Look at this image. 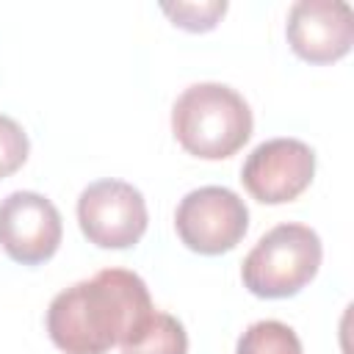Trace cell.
<instances>
[{"instance_id":"1","label":"cell","mask_w":354,"mask_h":354,"mask_svg":"<svg viewBox=\"0 0 354 354\" xmlns=\"http://www.w3.org/2000/svg\"><path fill=\"white\" fill-rule=\"evenodd\" d=\"M147 282L127 268H105L61 290L47 307L50 340L64 354H105L152 313Z\"/></svg>"},{"instance_id":"2","label":"cell","mask_w":354,"mask_h":354,"mask_svg":"<svg viewBox=\"0 0 354 354\" xmlns=\"http://www.w3.org/2000/svg\"><path fill=\"white\" fill-rule=\"evenodd\" d=\"M249 102L224 83H194L171 108V130L180 147L205 160L235 155L252 136Z\"/></svg>"},{"instance_id":"3","label":"cell","mask_w":354,"mask_h":354,"mask_svg":"<svg viewBox=\"0 0 354 354\" xmlns=\"http://www.w3.org/2000/svg\"><path fill=\"white\" fill-rule=\"evenodd\" d=\"M321 238L307 224L285 221L268 230L241 266L243 285L260 299L296 296L321 266Z\"/></svg>"},{"instance_id":"4","label":"cell","mask_w":354,"mask_h":354,"mask_svg":"<svg viewBox=\"0 0 354 354\" xmlns=\"http://www.w3.org/2000/svg\"><path fill=\"white\" fill-rule=\"evenodd\" d=\"M180 241L199 254H221L241 243L249 230L243 199L224 185H202L188 191L174 213Z\"/></svg>"},{"instance_id":"5","label":"cell","mask_w":354,"mask_h":354,"mask_svg":"<svg viewBox=\"0 0 354 354\" xmlns=\"http://www.w3.org/2000/svg\"><path fill=\"white\" fill-rule=\"evenodd\" d=\"M83 235L100 249H127L147 232V202L124 180H97L77 199Z\"/></svg>"},{"instance_id":"6","label":"cell","mask_w":354,"mask_h":354,"mask_svg":"<svg viewBox=\"0 0 354 354\" xmlns=\"http://www.w3.org/2000/svg\"><path fill=\"white\" fill-rule=\"evenodd\" d=\"M315 174V152L299 138H268L252 149L241 169L243 188L263 205L296 199Z\"/></svg>"},{"instance_id":"7","label":"cell","mask_w":354,"mask_h":354,"mask_svg":"<svg viewBox=\"0 0 354 354\" xmlns=\"http://www.w3.org/2000/svg\"><path fill=\"white\" fill-rule=\"evenodd\" d=\"M61 235V213L47 196L14 191L0 202V246L11 260L39 266L55 254Z\"/></svg>"},{"instance_id":"8","label":"cell","mask_w":354,"mask_h":354,"mask_svg":"<svg viewBox=\"0 0 354 354\" xmlns=\"http://www.w3.org/2000/svg\"><path fill=\"white\" fill-rule=\"evenodd\" d=\"M288 44L310 64H332L351 50L354 11L343 0H299L288 11Z\"/></svg>"},{"instance_id":"9","label":"cell","mask_w":354,"mask_h":354,"mask_svg":"<svg viewBox=\"0 0 354 354\" xmlns=\"http://www.w3.org/2000/svg\"><path fill=\"white\" fill-rule=\"evenodd\" d=\"M122 354H188L185 326L160 310H152L149 318L122 343Z\"/></svg>"},{"instance_id":"10","label":"cell","mask_w":354,"mask_h":354,"mask_svg":"<svg viewBox=\"0 0 354 354\" xmlns=\"http://www.w3.org/2000/svg\"><path fill=\"white\" fill-rule=\"evenodd\" d=\"M235 354H301V340L282 321H257L238 337Z\"/></svg>"},{"instance_id":"11","label":"cell","mask_w":354,"mask_h":354,"mask_svg":"<svg viewBox=\"0 0 354 354\" xmlns=\"http://www.w3.org/2000/svg\"><path fill=\"white\" fill-rule=\"evenodd\" d=\"M160 8H163V14L171 17L174 25L199 33V30L216 28V22L227 11V0H202V3H177V6L163 3Z\"/></svg>"},{"instance_id":"12","label":"cell","mask_w":354,"mask_h":354,"mask_svg":"<svg viewBox=\"0 0 354 354\" xmlns=\"http://www.w3.org/2000/svg\"><path fill=\"white\" fill-rule=\"evenodd\" d=\"M28 136L25 130L11 119L0 113V180L14 174L28 160Z\"/></svg>"}]
</instances>
